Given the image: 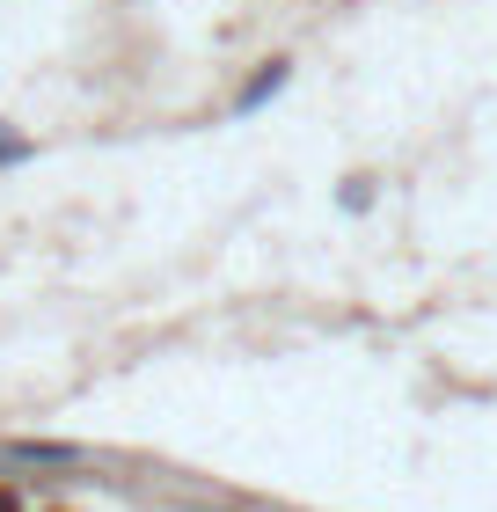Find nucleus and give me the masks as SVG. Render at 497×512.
Wrapping results in <instances>:
<instances>
[{"label": "nucleus", "mask_w": 497, "mask_h": 512, "mask_svg": "<svg viewBox=\"0 0 497 512\" xmlns=\"http://www.w3.org/2000/svg\"><path fill=\"white\" fill-rule=\"evenodd\" d=\"M278 88H286V66H278V59H271V66H264V74H256V81L242 88V110H256V103H264V96H278Z\"/></svg>", "instance_id": "nucleus-1"}, {"label": "nucleus", "mask_w": 497, "mask_h": 512, "mask_svg": "<svg viewBox=\"0 0 497 512\" xmlns=\"http://www.w3.org/2000/svg\"><path fill=\"white\" fill-rule=\"evenodd\" d=\"M15 461H74V447H15Z\"/></svg>", "instance_id": "nucleus-2"}, {"label": "nucleus", "mask_w": 497, "mask_h": 512, "mask_svg": "<svg viewBox=\"0 0 497 512\" xmlns=\"http://www.w3.org/2000/svg\"><path fill=\"white\" fill-rule=\"evenodd\" d=\"M0 161H22V147H15V139H0Z\"/></svg>", "instance_id": "nucleus-3"}, {"label": "nucleus", "mask_w": 497, "mask_h": 512, "mask_svg": "<svg viewBox=\"0 0 497 512\" xmlns=\"http://www.w3.org/2000/svg\"><path fill=\"white\" fill-rule=\"evenodd\" d=\"M0 512H15V498H8V491H0Z\"/></svg>", "instance_id": "nucleus-4"}]
</instances>
